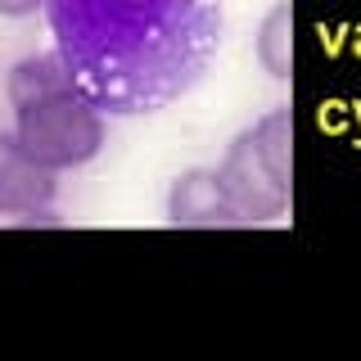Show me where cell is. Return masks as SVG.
<instances>
[{
	"instance_id": "6da1fadb",
	"label": "cell",
	"mask_w": 361,
	"mask_h": 361,
	"mask_svg": "<svg viewBox=\"0 0 361 361\" xmlns=\"http://www.w3.org/2000/svg\"><path fill=\"white\" fill-rule=\"evenodd\" d=\"M54 54L99 113H158L208 73L221 0H45Z\"/></svg>"
},
{
	"instance_id": "5b68a950",
	"label": "cell",
	"mask_w": 361,
	"mask_h": 361,
	"mask_svg": "<svg viewBox=\"0 0 361 361\" xmlns=\"http://www.w3.org/2000/svg\"><path fill=\"white\" fill-rule=\"evenodd\" d=\"M54 195H59V172L23 154L14 131H0V212L23 217V212L50 208Z\"/></svg>"
},
{
	"instance_id": "52a82bcc",
	"label": "cell",
	"mask_w": 361,
	"mask_h": 361,
	"mask_svg": "<svg viewBox=\"0 0 361 361\" xmlns=\"http://www.w3.org/2000/svg\"><path fill=\"white\" fill-rule=\"evenodd\" d=\"M248 135H253L267 172L276 176L285 190H293V118H289V109L280 104V109L262 113V118L248 127Z\"/></svg>"
},
{
	"instance_id": "277c9868",
	"label": "cell",
	"mask_w": 361,
	"mask_h": 361,
	"mask_svg": "<svg viewBox=\"0 0 361 361\" xmlns=\"http://www.w3.org/2000/svg\"><path fill=\"white\" fill-rule=\"evenodd\" d=\"M167 221L180 231H235V226H244L217 180V167H185L167 185Z\"/></svg>"
},
{
	"instance_id": "30bf717a",
	"label": "cell",
	"mask_w": 361,
	"mask_h": 361,
	"mask_svg": "<svg viewBox=\"0 0 361 361\" xmlns=\"http://www.w3.org/2000/svg\"><path fill=\"white\" fill-rule=\"evenodd\" d=\"M45 0H0V14L5 18H32Z\"/></svg>"
},
{
	"instance_id": "8992f818",
	"label": "cell",
	"mask_w": 361,
	"mask_h": 361,
	"mask_svg": "<svg viewBox=\"0 0 361 361\" xmlns=\"http://www.w3.org/2000/svg\"><path fill=\"white\" fill-rule=\"evenodd\" d=\"M253 54L262 63L267 77L285 82L289 68H293V5L289 0H276L267 9V18L257 23V37H253Z\"/></svg>"
},
{
	"instance_id": "ba28073f",
	"label": "cell",
	"mask_w": 361,
	"mask_h": 361,
	"mask_svg": "<svg viewBox=\"0 0 361 361\" xmlns=\"http://www.w3.org/2000/svg\"><path fill=\"white\" fill-rule=\"evenodd\" d=\"M73 86V77H68V68L59 54H27V59H18L9 68V82H5V95H9V109L27 104V99H41L50 95V90H63Z\"/></svg>"
},
{
	"instance_id": "3957f363",
	"label": "cell",
	"mask_w": 361,
	"mask_h": 361,
	"mask_svg": "<svg viewBox=\"0 0 361 361\" xmlns=\"http://www.w3.org/2000/svg\"><path fill=\"white\" fill-rule=\"evenodd\" d=\"M217 180H221L226 199H231V208L240 212L244 226H267V221H280L289 212V190L267 172V163H262V154H257L248 131H240L226 145V158L217 163Z\"/></svg>"
},
{
	"instance_id": "7a4b0ae2",
	"label": "cell",
	"mask_w": 361,
	"mask_h": 361,
	"mask_svg": "<svg viewBox=\"0 0 361 361\" xmlns=\"http://www.w3.org/2000/svg\"><path fill=\"white\" fill-rule=\"evenodd\" d=\"M14 140L23 145V154L37 158L50 172H77L90 158H99L104 149V113H99L77 86L50 90L41 99L14 109Z\"/></svg>"
},
{
	"instance_id": "9c48e42d",
	"label": "cell",
	"mask_w": 361,
	"mask_h": 361,
	"mask_svg": "<svg viewBox=\"0 0 361 361\" xmlns=\"http://www.w3.org/2000/svg\"><path fill=\"white\" fill-rule=\"evenodd\" d=\"M14 226H18V231H32V226H50V231H59L63 217H59L54 208H37V212H23V217H18Z\"/></svg>"
}]
</instances>
